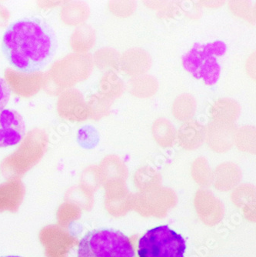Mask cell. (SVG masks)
Wrapping results in <instances>:
<instances>
[{"instance_id":"cell-11","label":"cell","mask_w":256,"mask_h":257,"mask_svg":"<svg viewBox=\"0 0 256 257\" xmlns=\"http://www.w3.org/2000/svg\"><path fill=\"white\" fill-rule=\"evenodd\" d=\"M103 89L110 99L120 97L125 90L122 79L115 72L109 71L103 79Z\"/></svg>"},{"instance_id":"cell-16","label":"cell","mask_w":256,"mask_h":257,"mask_svg":"<svg viewBox=\"0 0 256 257\" xmlns=\"http://www.w3.org/2000/svg\"><path fill=\"white\" fill-rule=\"evenodd\" d=\"M225 3V1H199V4L208 8H217L223 6Z\"/></svg>"},{"instance_id":"cell-1","label":"cell","mask_w":256,"mask_h":257,"mask_svg":"<svg viewBox=\"0 0 256 257\" xmlns=\"http://www.w3.org/2000/svg\"><path fill=\"white\" fill-rule=\"evenodd\" d=\"M2 50L13 67L22 73H35L53 59L56 34L43 19L24 17L9 26L3 37Z\"/></svg>"},{"instance_id":"cell-2","label":"cell","mask_w":256,"mask_h":257,"mask_svg":"<svg viewBox=\"0 0 256 257\" xmlns=\"http://www.w3.org/2000/svg\"><path fill=\"white\" fill-rule=\"evenodd\" d=\"M77 257H136L130 238L113 229H94L81 239Z\"/></svg>"},{"instance_id":"cell-13","label":"cell","mask_w":256,"mask_h":257,"mask_svg":"<svg viewBox=\"0 0 256 257\" xmlns=\"http://www.w3.org/2000/svg\"><path fill=\"white\" fill-rule=\"evenodd\" d=\"M10 86L4 78L0 77V112L4 110L10 97Z\"/></svg>"},{"instance_id":"cell-10","label":"cell","mask_w":256,"mask_h":257,"mask_svg":"<svg viewBox=\"0 0 256 257\" xmlns=\"http://www.w3.org/2000/svg\"><path fill=\"white\" fill-rule=\"evenodd\" d=\"M228 7L236 17L244 19L250 23H255V7L250 1L232 0L228 3Z\"/></svg>"},{"instance_id":"cell-7","label":"cell","mask_w":256,"mask_h":257,"mask_svg":"<svg viewBox=\"0 0 256 257\" xmlns=\"http://www.w3.org/2000/svg\"><path fill=\"white\" fill-rule=\"evenodd\" d=\"M129 91L137 98H150L159 89V83L155 76L144 74L133 77L128 83Z\"/></svg>"},{"instance_id":"cell-8","label":"cell","mask_w":256,"mask_h":257,"mask_svg":"<svg viewBox=\"0 0 256 257\" xmlns=\"http://www.w3.org/2000/svg\"><path fill=\"white\" fill-rule=\"evenodd\" d=\"M241 107L234 99L228 97L217 99L212 106V115L219 119H231L238 116Z\"/></svg>"},{"instance_id":"cell-6","label":"cell","mask_w":256,"mask_h":257,"mask_svg":"<svg viewBox=\"0 0 256 257\" xmlns=\"http://www.w3.org/2000/svg\"><path fill=\"white\" fill-rule=\"evenodd\" d=\"M153 61L150 53L140 47H133L120 55L119 69L132 77L146 74Z\"/></svg>"},{"instance_id":"cell-14","label":"cell","mask_w":256,"mask_h":257,"mask_svg":"<svg viewBox=\"0 0 256 257\" xmlns=\"http://www.w3.org/2000/svg\"><path fill=\"white\" fill-rule=\"evenodd\" d=\"M245 68H246V72L248 76L251 79H255V52L254 51V53H251L248 56Z\"/></svg>"},{"instance_id":"cell-4","label":"cell","mask_w":256,"mask_h":257,"mask_svg":"<svg viewBox=\"0 0 256 257\" xmlns=\"http://www.w3.org/2000/svg\"><path fill=\"white\" fill-rule=\"evenodd\" d=\"M225 51V46L222 42L196 45L183 56L182 63L185 69L195 77L202 79L207 85H212L218 80L220 73L217 57Z\"/></svg>"},{"instance_id":"cell-15","label":"cell","mask_w":256,"mask_h":257,"mask_svg":"<svg viewBox=\"0 0 256 257\" xmlns=\"http://www.w3.org/2000/svg\"><path fill=\"white\" fill-rule=\"evenodd\" d=\"M169 3V1H144L146 7L153 9V10H158V11L164 8Z\"/></svg>"},{"instance_id":"cell-9","label":"cell","mask_w":256,"mask_h":257,"mask_svg":"<svg viewBox=\"0 0 256 257\" xmlns=\"http://www.w3.org/2000/svg\"><path fill=\"white\" fill-rule=\"evenodd\" d=\"M196 107V98L189 93H182L173 101V112L179 119H187L194 115Z\"/></svg>"},{"instance_id":"cell-5","label":"cell","mask_w":256,"mask_h":257,"mask_svg":"<svg viewBox=\"0 0 256 257\" xmlns=\"http://www.w3.org/2000/svg\"><path fill=\"white\" fill-rule=\"evenodd\" d=\"M25 134V122L18 112L10 109L0 112V148L17 145Z\"/></svg>"},{"instance_id":"cell-12","label":"cell","mask_w":256,"mask_h":257,"mask_svg":"<svg viewBox=\"0 0 256 257\" xmlns=\"http://www.w3.org/2000/svg\"><path fill=\"white\" fill-rule=\"evenodd\" d=\"M109 9L116 17L127 18L135 13L137 4L134 0H114L109 3Z\"/></svg>"},{"instance_id":"cell-17","label":"cell","mask_w":256,"mask_h":257,"mask_svg":"<svg viewBox=\"0 0 256 257\" xmlns=\"http://www.w3.org/2000/svg\"><path fill=\"white\" fill-rule=\"evenodd\" d=\"M2 257H22V256H19V255H7V256H2Z\"/></svg>"},{"instance_id":"cell-3","label":"cell","mask_w":256,"mask_h":257,"mask_svg":"<svg viewBox=\"0 0 256 257\" xmlns=\"http://www.w3.org/2000/svg\"><path fill=\"white\" fill-rule=\"evenodd\" d=\"M186 251L183 236L166 225L150 229L139 240V257H184Z\"/></svg>"}]
</instances>
